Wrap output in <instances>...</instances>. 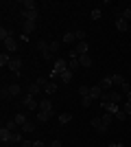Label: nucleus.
Listing matches in <instances>:
<instances>
[{
	"mask_svg": "<svg viewBox=\"0 0 131 147\" xmlns=\"http://www.w3.org/2000/svg\"><path fill=\"white\" fill-rule=\"evenodd\" d=\"M66 70H68V61L57 57V59H55V66H53V73H50V77H61V73H66Z\"/></svg>",
	"mask_w": 131,
	"mask_h": 147,
	"instance_id": "nucleus-1",
	"label": "nucleus"
},
{
	"mask_svg": "<svg viewBox=\"0 0 131 147\" xmlns=\"http://www.w3.org/2000/svg\"><path fill=\"white\" fill-rule=\"evenodd\" d=\"M90 125H92V127L96 129L98 134H105L107 129H109V127H107V125H105V123H103V119H100V117H92V121H90Z\"/></svg>",
	"mask_w": 131,
	"mask_h": 147,
	"instance_id": "nucleus-2",
	"label": "nucleus"
},
{
	"mask_svg": "<svg viewBox=\"0 0 131 147\" xmlns=\"http://www.w3.org/2000/svg\"><path fill=\"white\" fill-rule=\"evenodd\" d=\"M22 105H24L26 110H39V103L35 101V97H31V94H24V97H22Z\"/></svg>",
	"mask_w": 131,
	"mask_h": 147,
	"instance_id": "nucleus-3",
	"label": "nucleus"
},
{
	"mask_svg": "<svg viewBox=\"0 0 131 147\" xmlns=\"http://www.w3.org/2000/svg\"><path fill=\"white\" fill-rule=\"evenodd\" d=\"M37 16H39V11H37V9H35V11H24V9L20 11V18H22V22H24V20H31V22H37Z\"/></svg>",
	"mask_w": 131,
	"mask_h": 147,
	"instance_id": "nucleus-4",
	"label": "nucleus"
},
{
	"mask_svg": "<svg viewBox=\"0 0 131 147\" xmlns=\"http://www.w3.org/2000/svg\"><path fill=\"white\" fill-rule=\"evenodd\" d=\"M39 112H48L50 117L55 114V112H53V103H50V99H39Z\"/></svg>",
	"mask_w": 131,
	"mask_h": 147,
	"instance_id": "nucleus-5",
	"label": "nucleus"
},
{
	"mask_svg": "<svg viewBox=\"0 0 131 147\" xmlns=\"http://www.w3.org/2000/svg\"><path fill=\"white\" fill-rule=\"evenodd\" d=\"M35 29H37V22H31V20H24V22H22V31H24V35H31Z\"/></svg>",
	"mask_w": 131,
	"mask_h": 147,
	"instance_id": "nucleus-6",
	"label": "nucleus"
},
{
	"mask_svg": "<svg viewBox=\"0 0 131 147\" xmlns=\"http://www.w3.org/2000/svg\"><path fill=\"white\" fill-rule=\"evenodd\" d=\"M5 51L7 53H15V51H18V42H15V37H9V40H5Z\"/></svg>",
	"mask_w": 131,
	"mask_h": 147,
	"instance_id": "nucleus-7",
	"label": "nucleus"
},
{
	"mask_svg": "<svg viewBox=\"0 0 131 147\" xmlns=\"http://www.w3.org/2000/svg\"><path fill=\"white\" fill-rule=\"evenodd\" d=\"M72 117H74L72 112H61V114H57V123H59V125H66V123L72 121Z\"/></svg>",
	"mask_w": 131,
	"mask_h": 147,
	"instance_id": "nucleus-8",
	"label": "nucleus"
},
{
	"mask_svg": "<svg viewBox=\"0 0 131 147\" xmlns=\"http://www.w3.org/2000/svg\"><path fill=\"white\" fill-rule=\"evenodd\" d=\"M11 136H13V132L2 125V129H0V141H2V143H11Z\"/></svg>",
	"mask_w": 131,
	"mask_h": 147,
	"instance_id": "nucleus-9",
	"label": "nucleus"
},
{
	"mask_svg": "<svg viewBox=\"0 0 131 147\" xmlns=\"http://www.w3.org/2000/svg\"><path fill=\"white\" fill-rule=\"evenodd\" d=\"M100 88H103L105 92H109V90L114 88V79L109 77V75H107V77H103V81H100Z\"/></svg>",
	"mask_w": 131,
	"mask_h": 147,
	"instance_id": "nucleus-10",
	"label": "nucleus"
},
{
	"mask_svg": "<svg viewBox=\"0 0 131 147\" xmlns=\"http://www.w3.org/2000/svg\"><path fill=\"white\" fill-rule=\"evenodd\" d=\"M20 68H22V59H18V57H13V59H11V64H9V70L18 75V73H20Z\"/></svg>",
	"mask_w": 131,
	"mask_h": 147,
	"instance_id": "nucleus-11",
	"label": "nucleus"
},
{
	"mask_svg": "<svg viewBox=\"0 0 131 147\" xmlns=\"http://www.w3.org/2000/svg\"><path fill=\"white\" fill-rule=\"evenodd\" d=\"M103 92H105V90H103L100 84H98V86H92V88H90V97H92V99H100V97H103Z\"/></svg>",
	"mask_w": 131,
	"mask_h": 147,
	"instance_id": "nucleus-12",
	"label": "nucleus"
},
{
	"mask_svg": "<svg viewBox=\"0 0 131 147\" xmlns=\"http://www.w3.org/2000/svg\"><path fill=\"white\" fill-rule=\"evenodd\" d=\"M116 29H118L120 33H127V31H129V22H125L122 18H116Z\"/></svg>",
	"mask_w": 131,
	"mask_h": 147,
	"instance_id": "nucleus-13",
	"label": "nucleus"
},
{
	"mask_svg": "<svg viewBox=\"0 0 131 147\" xmlns=\"http://www.w3.org/2000/svg\"><path fill=\"white\" fill-rule=\"evenodd\" d=\"M74 51L79 53V57H81V55H87V51H90V49H87V42H76Z\"/></svg>",
	"mask_w": 131,
	"mask_h": 147,
	"instance_id": "nucleus-14",
	"label": "nucleus"
},
{
	"mask_svg": "<svg viewBox=\"0 0 131 147\" xmlns=\"http://www.w3.org/2000/svg\"><path fill=\"white\" fill-rule=\"evenodd\" d=\"M100 105H103V110H107L109 114H116V112H120L118 103H100Z\"/></svg>",
	"mask_w": 131,
	"mask_h": 147,
	"instance_id": "nucleus-15",
	"label": "nucleus"
},
{
	"mask_svg": "<svg viewBox=\"0 0 131 147\" xmlns=\"http://www.w3.org/2000/svg\"><path fill=\"white\" fill-rule=\"evenodd\" d=\"M22 9H24V11H35V9H37V2H35V0H24V2H22Z\"/></svg>",
	"mask_w": 131,
	"mask_h": 147,
	"instance_id": "nucleus-16",
	"label": "nucleus"
},
{
	"mask_svg": "<svg viewBox=\"0 0 131 147\" xmlns=\"http://www.w3.org/2000/svg\"><path fill=\"white\" fill-rule=\"evenodd\" d=\"M11 59H13V57L11 55H9V53H2V55H0V68H9V64H11Z\"/></svg>",
	"mask_w": 131,
	"mask_h": 147,
	"instance_id": "nucleus-17",
	"label": "nucleus"
},
{
	"mask_svg": "<svg viewBox=\"0 0 131 147\" xmlns=\"http://www.w3.org/2000/svg\"><path fill=\"white\" fill-rule=\"evenodd\" d=\"M68 68L72 73H76V70L81 68V57H79V59H68Z\"/></svg>",
	"mask_w": 131,
	"mask_h": 147,
	"instance_id": "nucleus-18",
	"label": "nucleus"
},
{
	"mask_svg": "<svg viewBox=\"0 0 131 147\" xmlns=\"http://www.w3.org/2000/svg\"><path fill=\"white\" fill-rule=\"evenodd\" d=\"M72 77H74V73H72V70H66V73H61V77H59V79L63 81V84H70V81H72Z\"/></svg>",
	"mask_w": 131,
	"mask_h": 147,
	"instance_id": "nucleus-19",
	"label": "nucleus"
},
{
	"mask_svg": "<svg viewBox=\"0 0 131 147\" xmlns=\"http://www.w3.org/2000/svg\"><path fill=\"white\" fill-rule=\"evenodd\" d=\"M112 79H114V86H122V84H125V77H122V75H120V73H114L112 75Z\"/></svg>",
	"mask_w": 131,
	"mask_h": 147,
	"instance_id": "nucleus-20",
	"label": "nucleus"
},
{
	"mask_svg": "<svg viewBox=\"0 0 131 147\" xmlns=\"http://www.w3.org/2000/svg\"><path fill=\"white\" fill-rule=\"evenodd\" d=\"M9 37H13V31H11V29H5V26H2V29H0V40L5 42V40H9Z\"/></svg>",
	"mask_w": 131,
	"mask_h": 147,
	"instance_id": "nucleus-21",
	"label": "nucleus"
},
{
	"mask_svg": "<svg viewBox=\"0 0 131 147\" xmlns=\"http://www.w3.org/2000/svg\"><path fill=\"white\" fill-rule=\"evenodd\" d=\"M44 92H46V94H55V92H57V84H55V81H48L46 88H44Z\"/></svg>",
	"mask_w": 131,
	"mask_h": 147,
	"instance_id": "nucleus-22",
	"label": "nucleus"
},
{
	"mask_svg": "<svg viewBox=\"0 0 131 147\" xmlns=\"http://www.w3.org/2000/svg\"><path fill=\"white\" fill-rule=\"evenodd\" d=\"M13 121L18 123L20 127H22V125H26V123H29V121H26V114H24V112H20V114H15V119H13Z\"/></svg>",
	"mask_w": 131,
	"mask_h": 147,
	"instance_id": "nucleus-23",
	"label": "nucleus"
},
{
	"mask_svg": "<svg viewBox=\"0 0 131 147\" xmlns=\"http://www.w3.org/2000/svg\"><path fill=\"white\" fill-rule=\"evenodd\" d=\"M74 40H76L74 33H66V35L61 37V44H74Z\"/></svg>",
	"mask_w": 131,
	"mask_h": 147,
	"instance_id": "nucleus-24",
	"label": "nucleus"
},
{
	"mask_svg": "<svg viewBox=\"0 0 131 147\" xmlns=\"http://www.w3.org/2000/svg\"><path fill=\"white\" fill-rule=\"evenodd\" d=\"M7 88H9V94H11V97H15V94H20V92H22L20 84H11V86H7Z\"/></svg>",
	"mask_w": 131,
	"mask_h": 147,
	"instance_id": "nucleus-25",
	"label": "nucleus"
},
{
	"mask_svg": "<svg viewBox=\"0 0 131 147\" xmlns=\"http://www.w3.org/2000/svg\"><path fill=\"white\" fill-rule=\"evenodd\" d=\"M5 127H7V129H11V132H20V129H22L15 121H7V123H5Z\"/></svg>",
	"mask_w": 131,
	"mask_h": 147,
	"instance_id": "nucleus-26",
	"label": "nucleus"
},
{
	"mask_svg": "<svg viewBox=\"0 0 131 147\" xmlns=\"http://www.w3.org/2000/svg\"><path fill=\"white\" fill-rule=\"evenodd\" d=\"M81 66L83 68H90V66H92V57H90V53H87V55H81Z\"/></svg>",
	"mask_w": 131,
	"mask_h": 147,
	"instance_id": "nucleus-27",
	"label": "nucleus"
},
{
	"mask_svg": "<svg viewBox=\"0 0 131 147\" xmlns=\"http://www.w3.org/2000/svg\"><path fill=\"white\" fill-rule=\"evenodd\" d=\"M100 119H103V123H105L107 127H109V125H112V121H114V119H116V117H114V114H109V112H105V114H103V117H100Z\"/></svg>",
	"mask_w": 131,
	"mask_h": 147,
	"instance_id": "nucleus-28",
	"label": "nucleus"
},
{
	"mask_svg": "<svg viewBox=\"0 0 131 147\" xmlns=\"http://www.w3.org/2000/svg\"><path fill=\"white\" fill-rule=\"evenodd\" d=\"M39 90H42V86H37V84H31V86H29V94H31V97L39 94Z\"/></svg>",
	"mask_w": 131,
	"mask_h": 147,
	"instance_id": "nucleus-29",
	"label": "nucleus"
},
{
	"mask_svg": "<svg viewBox=\"0 0 131 147\" xmlns=\"http://www.w3.org/2000/svg\"><path fill=\"white\" fill-rule=\"evenodd\" d=\"M76 92L81 94V99H83V97H90V86H85V84H83V86H79V90H76Z\"/></svg>",
	"mask_w": 131,
	"mask_h": 147,
	"instance_id": "nucleus-30",
	"label": "nucleus"
},
{
	"mask_svg": "<svg viewBox=\"0 0 131 147\" xmlns=\"http://www.w3.org/2000/svg\"><path fill=\"white\" fill-rule=\"evenodd\" d=\"M22 132H26V134H31V132H35V123H26V125H22Z\"/></svg>",
	"mask_w": 131,
	"mask_h": 147,
	"instance_id": "nucleus-31",
	"label": "nucleus"
},
{
	"mask_svg": "<svg viewBox=\"0 0 131 147\" xmlns=\"http://www.w3.org/2000/svg\"><path fill=\"white\" fill-rule=\"evenodd\" d=\"M59 49H61V42H50V53H53V55H57Z\"/></svg>",
	"mask_w": 131,
	"mask_h": 147,
	"instance_id": "nucleus-32",
	"label": "nucleus"
},
{
	"mask_svg": "<svg viewBox=\"0 0 131 147\" xmlns=\"http://www.w3.org/2000/svg\"><path fill=\"white\" fill-rule=\"evenodd\" d=\"M48 119H50L48 112H37V121H39V123H46Z\"/></svg>",
	"mask_w": 131,
	"mask_h": 147,
	"instance_id": "nucleus-33",
	"label": "nucleus"
},
{
	"mask_svg": "<svg viewBox=\"0 0 131 147\" xmlns=\"http://www.w3.org/2000/svg\"><path fill=\"white\" fill-rule=\"evenodd\" d=\"M114 117L118 119V121H127V117H129V114H127L125 110H120V112H116V114H114Z\"/></svg>",
	"mask_w": 131,
	"mask_h": 147,
	"instance_id": "nucleus-34",
	"label": "nucleus"
},
{
	"mask_svg": "<svg viewBox=\"0 0 131 147\" xmlns=\"http://www.w3.org/2000/svg\"><path fill=\"white\" fill-rule=\"evenodd\" d=\"M0 97H2V101H7V99H11V94H9V88H2V90H0Z\"/></svg>",
	"mask_w": 131,
	"mask_h": 147,
	"instance_id": "nucleus-35",
	"label": "nucleus"
},
{
	"mask_svg": "<svg viewBox=\"0 0 131 147\" xmlns=\"http://www.w3.org/2000/svg\"><path fill=\"white\" fill-rule=\"evenodd\" d=\"M11 143H22V132H13V136H11Z\"/></svg>",
	"mask_w": 131,
	"mask_h": 147,
	"instance_id": "nucleus-36",
	"label": "nucleus"
},
{
	"mask_svg": "<svg viewBox=\"0 0 131 147\" xmlns=\"http://www.w3.org/2000/svg\"><path fill=\"white\" fill-rule=\"evenodd\" d=\"M92 105V97H83L81 99V108H90Z\"/></svg>",
	"mask_w": 131,
	"mask_h": 147,
	"instance_id": "nucleus-37",
	"label": "nucleus"
},
{
	"mask_svg": "<svg viewBox=\"0 0 131 147\" xmlns=\"http://www.w3.org/2000/svg\"><path fill=\"white\" fill-rule=\"evenodd\" d=\"M103 18V11L100 9H92V20H100Z\"/></svg>",
	"mask_w": 131,
	"mask_h": 147,
	"instance_id": "nucleus-38",
	"label": "nucleus"
},
{
	"mask_svg": "<svg viewBox=\"0 0 131 147\" xmlns=\"http://www.w3.org/2000/svg\"><path fill=\"white\" fill-rule=\"evenodd\" d=\"M120 18L125 20V22H129V20H131V9H125V11L120 13Z\"/></svg>",
	"mask_w": 131,
	"mask_h": 147,
	"instance_id": "nucleus-39",
	"label": "nucleus"
},
{
	"mask_svg": "<svg viewBox=\"0 0 131 147\" xmlns=\"http://www.w3.org/2000/svg\"><path fill=\"white\" fill-rule=\"evenodd\" d=\"M37 86H42V88H46V84H48V79L46 77H37V81H35Z\"/></svg>",
	"mask_w": 131,
	"mask_h": 147,
	"instance_id": "nucleus-40",
	"label": "nucleus"
},
{
	"mask_svg": "<svg viewBox=\"0 0 131 147\" xmlns=\"http://www.w3.org/2000/svg\"><path fill=\"white\" fill-rule=\"evenodd\" d=\"M74 35H76V40H85V31L79 29V31H74Z\"/></svg>",
	"mask_w": 131,
	"mask_h": 147,
	"instance_id": "nucleus-41",
	"label": "nucleus"
},
{
	"mask_svg": "<svg viewBox=\"0 0 131 147\" xmlns=\"http://www.w3.org/2000/svg\"><path fill=\"white\" fill-rule=\"evenodd\" d=\"M122 110H125L127 114H129V117H131V101H127V103H125V108H122Z\"/></svg>",
	"mask_w": 131,
	"mask_h": 147,
	"instance_id": "nucleus-42",
	"label": "nucleus"
},
{
	"mask_svg": "<svg viewBox=\"0 0 131 147\" xmlns=\"http://www.w3.org/2000/svg\"><path fill=\"white\" fill-rule=\"evenodd\" d=\"M42 57H44V59H53V57H55V55H53L50 51H46V53H42Z\"/></svg>",
	"mask_w": 131,
	"mask_h": 147,
	"instance_id": "nucleus-43",
	"label": "nucleus"
},
{
	"mask_svg": "<svg viewBox=\"0 0 131 147\" xmlns=\"http://www.w3.org/2000/svg\"><path fill=\"white\" fill-rule=\"evenodd\" d=\"M48 147H63V145H61L59 141H50V143H48Z\"/></svg>",
	"mask_w": 131,
	"mask_h": 147,
	"instance_id": "nucleus-44",
	"label": "nucleus"
},
{
	"mask_svg": "<svg viewBox=\"0 0 131 147\" xmlns=\"http://www.w3.org/2000/svg\"><path fill=\"white\" fill-rule=\"evenodd\" d=\"M120 88H122V90H125V92H129V90H131V86H129V81H125V84H122V86H120Z\"/></svg>",
	"mask_w": 131,
	"mask_h": 147,
	"instance_id": "nucleus-45",
	"label": "nucleus"
},
{
	"mask_svg": "<svg viewBox=\"0 0 131 147\" xmlns=\"http://www.w3.org/2000/svg\"><path fill=\"white\" fill-rule=\"evenodd\" d=\"M33 147H48V145H44L42 141H35V143H33Z\"/></svg>",
	"mask_w": 131,
	"mask_h": 147,
	"instance_id": "nucleus-46",
	"label": "nucleus"
},
{
	"mask_svg": "<svg viewBox=\"0 0 131 147\" xmlns=\"http://www.w3.org/2000/svg\"><path fill=\"white\" fill-rule=\"evenodd\" d=\"M22 147H33V143L31 141H22Z\"/></svg>",
	"mask_w": 131,
	"mask_h": 147,
	"instance_id": "nucleus-47",
	"label": "nucleus"
},
{
	"mask_svg": "<svg viewBox=\"0 0 131 147\" xmlns=\"http://www.w3.org/2000/svg\"><path fill=\"white\" fill-rule=\"evenodd\" d=\"M109 147H125L122 143H109Z\"/></svg>",
	"mask_w": 131,
	"mask_h": 147,
	"instance_id": "nucleus-48",
	"label": "nucleus"
},
{
	"mask_svg": "<svg viewBox=\"0 0 131 147\" xmlns=\"http://www.w3.org/2000/svg\"><path fill=\"white\" fill-rule=\"evenodd\" d=\"M127 101H131V90H129V92H127Z\"/></svg>",
	"mask_w": 131,
	"mask_h": 147,
	"instance_id": "nucleus-49",
	"label": "nucleus"
},
{
	"mask_svg": "<svg viewBox=\"0 0 131 147\" xmlns=\"http://www.w3.org/2000/svg\"><path fill=\"white\" fill-rule=\"evenodd\" d=\"M129 121H131V117H129Z\"/></svg>",
	"mask_w": 131,
	"mask_h": 147,
	"instance_id": "nucleus-50",
	"label": "nucleus"
}]
</instances>
